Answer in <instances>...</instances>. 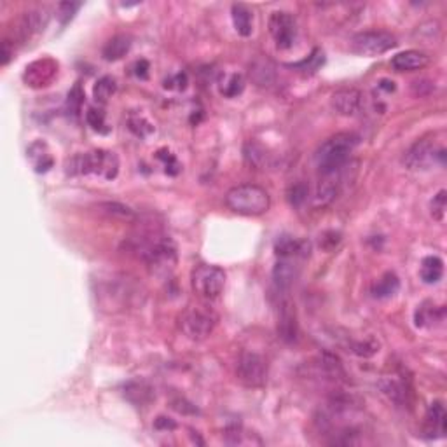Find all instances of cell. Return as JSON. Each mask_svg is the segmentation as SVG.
Listing matches in <instances>:
<instances>
[{
  "label": "cell",
  "mask_w": 447,
  "mask_h": 447,
  "mask_svg": "<svg viewBox=\"0 0 447 447\" xmlns=\"http://www.w3.org/2000/svg\"><path fill=\"white\" fill-rule=\"evenodd\" d=\"M269 34L278 49H290L297 39V21L287 11H275L269 16Z\"/></svg>",
  "instance_id": "30bf717a"
},
{
  "label": "cell",
  "mask_w": 447,
  "mask_h": 447,
  "mask_svg": "<svg viewBox=\"0 0 447 447\" xmlns=\"http://www.w3.org/2000/svg\"><path fill=\"white\" fill-rule=\"evenodd\" d=\"M419 276L426 285L439 284L444 276V261L437 255H428L421 261L419 266Z\"/></svg>",
  "instance_id": "603a6c76"
},
{
  "label": "cell",
  "mask_w": 447,
  "mask_h": 447,
  "mask_svg": "<svg viewBox=\"0 0 447 447\" xmlns=\"http://www.w3.org/2000/svg\"><path fill=\"white\" fill-rule=\"evenodd\" d=\"M154 426H156L157 430H175L177 428V423L173 421V419H170V417L159 416L156 419V423H154Z\"/></svg>",
  "instance_id": "f35d334b"
},
{
  "label": "cell",
  "mask_w": 447,
  "mask_h": 447,
  "mask_svg": "<svg viewBox=\"0 0 447 447\" xmlns=\"http://www.w3.org/2000/svg\"><path fill=\"white\" fill-rule=\"evenodd\" d=\"M404 164L407 170L413 172H423V170H430L433 164H446V149L437 146L430 138H421L417 140L413 147L404 156Z\"/></svg>",
  "instance_id": "8992f818"
},
{
  "label": "cell",
  "mask_w": 447,
  "mask_h": 447,
  "mask_svg": "<svg viewBox=\"0 0 447 447\" xmlns=\"http://www.w3.org/2000/svg\"><path fill=\"white\" fill-rule=\"evenodd\" d=\"M49 21V12L48 9L37 8V9H28V11L21 12L18 19L14 23V35L18 41H28L34 35L41 34L48 26Z\"/></svg>",
  "instance_id": "8fae6325"
},
{
  "label": "cell",
  "mask_w": 447,
  "mask_h": 447,
  "mask_svg": "<svg viewBox=\"0 0 447 447\" xmlns=\"http://www.w3.org/2000/svg\"><path fill=\"white\" fill-rule=\"evenodd\" d=\"M397 46L395 35L383 30L360 32L351 39V51L360 56H379Z\"/></svg>",
  "instance_id": "ba28073f"
},
{
  "label": "cell",
  "mask_w": 447,
  "mask_h": 447,
  "mask_svg": "<svg viewBox=\"0 0 447 447\" xmlns=\"http://www.w3.org/2000/svg\"><path fill=\"white\" fill-rule=\"evenodd\" d=\"M243 90H245V79H243L239 74L228 75V77L223 79L222 86H220V91H222V95H223V97H228V98L238 97V95L241 93Z\"/></svg>",
  "instance_id": "4316f807"
},
{
  "label": "cell",
  "mask_w": 447,
  "mask_h": 447,
  "mask_svg": "<svg viewBox=\"0 0 447 447\" xmlns=\"http://www.w3.org/2000/svg\"><path fill=\"white\" fill-rule=\"evenodd\" d=\"M278 335L281 341L287 344H292L299 337V325L295 310L290 301H281L278 306Z\"/></svg>",
  "instance_id": "5bb4252c"
},
{
  "label": "cell",
  "mask_w": 447,
  "mask_h": 447,
  "mask_svg": "<svg viewBox=\"0 0 447 447\" xmlns=\"http://www.w3.org/2000/svg\"><path fill=\"white\" fill-rule=\"evenodd\" d=\"M308 190L310 189H308V186H304V183H295V186H292L287 192L290 205L301 206L302 203L308 199Z\"/></svg>",
  "instance_id": "74e56055"
},
{
  "label": "cell",
  "mask_w": 447,
  "mask_h": 447,
  "mask_svg": "<svg viewBox=\"0 0 447 447\" xmlns=\"http://www.w3.org/2000/svg\"><path fill=\"white\" fill-rule=\"evenodd\" d=\"M11 56H12V52H11V42L4 41V42H2V65H4V67L9 63V60H11Z\"/></svg>",
  "instance_id": "b9f144b4"
},
{
  "label": "cell",
  "mask_w": 447,
  "mask_h": 447,
  "mask_svg": "<svg viewBox=\"0 0 447 447\" xmlns=\"http://www.w3.org/2000/svg\"><path fill=\"white\" fill-rule=\"evenodd\" d=\"M124 397L137 407H147L156 395L146 381H131L124 386Z\"/></svg>",
  "instance_id": "d6986e66"
},
{
  "label": "cell",
  "mask_w": 447,
  "mask_h": 447,
  "mask_svg": "<svg viewBox=\"0 0 447 447\" xmlns=\"http://www.w3.org/2000/svg\"><path fill=\"white\" fill-rule=\"evenodd\" d=\"M400 290V279L395 272H384L376 284L372 285V295L376 299H390Z\"/></svg>",
  "instance_id": "cb8c5ba5"
},
{
  "label": "cell",
  "mask_w": 447,
  "mask_h": 447,
  "mask_svg": "<svg viewBox=\"0 0 447 447\" xmlns=\"http://www.w3.org/2000/svg\"><path fill=\"white\" fill-rule=\"evenodd\" d=\"M358 146H360V137L357 133L344 131V133L332 135L315 152V164L321 175L337 172L346 166L348 159Z\"/></svg>",
  "instance_id": "6da1fadb"
},
{
  "label": "cell",
  "mask_w": 447,
  "mask_h": 447,
  "mask_svg": "<svg viewBox=\"0 0 447 447\" xmlns=\"http://www.w3.org/2000/svg\"><path fill=\"white\" fill-rule=\"evenodd\" d=\"M377 388L379 391L386 397L390 402H393L395 406H406L407 400H409V388L404 381L395 379V377H383L377 383Z\"/></svg>",
  "instance_id": "ac0fdd59"
},
{
  "label": "cell",
  "mask_w": 447,
  "mask_h": 447,
  "mask_svg": "<svg viewBox=\"0 0 447 447\" xmlns=\"http://www.w3.org/2000/svg\"><path fill=\"white\" fill-rule=\"evenodd\" d=\"M135 74H137L140 79H147V75H149V61L146 60L137 61V65H135Z\"/></svg>",
  "instance_id": "60d3db41"
},
{
  "label": "cell",
  "mask_w": 447,
  "mask_h": 447,
  "mask_svg": "<svg viewBox=\"0 0 447 447\" xmlns=\"http://www.w3.org/2000/svg\"><path fill=\"white\" fill-rule=\"evenodd\" d=\"M180 330L190 341H203L213 332L217 325V317L212 310L205 306H190L180 315Z\"/></svg>",
  "instance_id": "5b68a950"
},
{
  "label": "cell",
  "mask_w": 447,
  "mask_h": 447,
  "mask_svg": "<svg viewBox=\"0 0 447 447\" xmlns=\"http://www.w3.org/2000/svg\"><path fill=\"white\" fill-rule=\"evenodd\" d=\"M98 210L105 215L112 217V219H121V220H135L137 219V213L126 205H121L117 201H105L98 205Z\"/></svg>",
  "instance_id": "d4e9b609"
},
{
  "label": "cell",
  "mask_w": 447,
  "mask_h": 447,
  "mask_svg": "<svg viewBox=\"0 0 447 447\" xmlns=\"http://www.w3.org/2000/svg\"><path fill=\"white\" fill-rule=\"evenodd\" d=\"M128 128L140 138H147L149 135L154 133L152 124H150L146 117L140 116V114H131V116L128 117Z\"/></svg>",
  "instance_id": "83f0119b"
},
{
  "label": "cell",
  "mask_w": 447,
  "mask_h": 447,
  "mask_svg": "<svg viewBox=\"0 0 447 447\" xmlns=\"http://www.w3.org/2000/svg\"><path fill=\"white\" fill-rule=\"evenodd\" d=\"M236 376L245 386L261 388L268 381V364L259 353L245 351L236 366Z\"/></svg>",
  "instance_id": "9c48e42d"
},
{
  "label": "cell",
  "mask_w": 447,
  "mask_h": 447,
  "mask_svg": "<svg viewBox=\"0 0 447 447\" xmlns=\"http://www.w3.org/2000/svg\"><path fill=\"white\" fill-rule=\"evenodd\" d=\"M81 8V2H61V4H58V8H56V18H58L60 25H67L77 14V11Z\"/></svg>",
  "instance_id": "1f68e13d"
},
{
  "label": "cell",
  "mask_w": 447,
  "mask_h": 447,
  "mask_svg": "<svg viewBox=\"0 0 447 447\" xmlns=\"http://www.w3.org/2000/svg\"><path fill=\"white\" fill-rule=\"evenodd\" d=\"M361 93L355 88H344V90L335 91L330 98L332 108L341 116H355L361 108Z\"/></svg>",
  "instance_id": "9a60e30c"
},
{
  "label": "cell",
  "mask_w": 447,
  "mask_h": 447,
  "mask_svg": "<svg viewBox=\"0 0 447 447\" xmlns=\"http://www.w3.org/2000/svg\"><path fill=\"white\" fill-rule=\"evenodd\" d=\"M324 52L320 51V49H315L313 54L308 58V60L301 61V63H295L292 65V67L299 68V70H304V72H317L318 68H320V65L324 63Z\"/></svg>",
  "instance_id": "836d02e7"
},
{
  "label": "cell",
  "mask_w": 447,
  "mask_h": 447,
  "mask_svg": "<svg viewBox=\"0 0 447 447\" xmlns=\"http://www.w3.org/2000/svg\"><path fill=\"white\" fill-rule=\"evenodd\" d=\"M304 259L299 257H278L275 269H272V284L279 294L288 292V288L295 284L301 272V264Z\"/></svg>",
  "instance_id": "4fadbf2b"
},
{
  "label": "cell",
  "mask_w": 447,
  "mask_h": 447,
  "mask_svg": "<svg viewBox=\"0 0 447 447\" xmlns=\"http://www.w3.org/2000/svg\"><path fill=\"white\" fill-rule=\"evenodd\" d=\"M86 121L95 131L101 135H107L110 131V128L107 126V121H105V112L101 108H90L86 114Z\"/></svg>",
  "instance_id": "4dcf8cb0"
},
{
  "label": "cell",
  "mask_w": 447,
  "mask_h": 447,
  "mask_svg": "<svg viewBox=\"0 0 447 447\" xmlns=\"http://www.w3.org/2000/svg\"><path fill=\"white\" fill-rule=\"evenodd\" d=\"M430 58L421 51H404L395 54L391 58V67L395 68L397 72H414V70H421L428 65Z\"/></svg>",
  "instance_id": "e0dca14e"
},
{
  "label": "cell",
  "mask_w": 447,
  "mask_h": 447,
  "mask_svg": "<svg viewBox=\"0 0 447 447\" xmlns=\"http://www.w3.org/2000/svg\"><path fill=\"white\" fill-rule=\"evenodd\" d=\"M425 419H426L425 432L430 439H437V437L446 435L447 414H446V407H444L442 402L437 400V402L430 404Z\"/></svg>",
  "instance_id": "2e32d148"
},
{
  "label": "cell",
  "mask_w": 447,
  "mask_h": 447,
  "mask_svg": "<svg viewBox=\"0 0 447 447\" xmlns=\"http://www.w3.org/2000/svg\"><path fill=\"white\" fill-rule=\"evenodd\" d=\"M226 205L238 215L259 217L268 212L271 206V198L264 187L255 183H241L228 190Z\"/></svg>",
  "instance_id": "3957f363"
},
{
  "label": "cell",
  "mask_w": 447,
  "mask_h": 447,
  "mask_svg": "<svg viewBox=\"0 0 447 447\" xmlns=\"http://www.w3.org/2000/svg\"><path fill=\"white\" fill-rule=\"evenodd\" d=\"M56 75H58V61H54L52 58H41V60L26 65L23 81H25L26 86L39 90V88L49 86L56 79Z\"/></svg>",
  "instance_id": "7c38bea8"
},
{
  "label": "cell",
  "mask_w": 447,
  "mask_h": 447,
  "mask_svg": "<svg viewBox=\"0 0 447 447\" xmlns=\"http://www.w3.org/2000/svg\"><path fill=\"white\" fill-rule=\"evenodd\" d=\"M173 84H177V88H179V90H183L187 84L186 74H179V75H175L173 79H170V81H166L164 82V88H170V90H172Z\"/></svg>",
  "instance_id": "ab89813d"
},
{
  "label": "cell",
  "mask_w": 447,
  "mask_h": 447,
  "mask_svg": "<svg viewBox=\"0 0 447 447\" xmlns=\"http://www.w3.org/2000/svg\"><path fill=\"white\" fill-rule=\"evenodd\" d=\"M26 156H28L32 166H34V170L37 173L49 172L52 168V164H54V159H52L51 152H49V147L46 146L42 140L32 143V146L28 147V150H26Z\"/></svg>",
  "instance_id": "ffe728a7"
},
{
  "label": "cell",
  "mask_w": 447,
  "mask_h": 447,
  "mask_svg": "<svg viewBox=\"0 0 447 447\" xmlns=\"http://www.w3.org/2000/svg\"><path fill=\"white\" fill-rule=\"evenodd\" d=\"M82 101H84V93H82L81 84L77 82V84H75V86L70 90V93H68V100H67L68 110H70L72 114H75V116H77L79 110H81Z\"/></svg>",
  "instance_id": "8d00e7d4"
},
{
  "label": "cell",
  "mask_w": 447,
  "mask_h": 447,
  "mask_svg": "<svg viewBox=\"0 0 447 447\" xmlns=\"http://www.w3.org/2000/svg\"><path fill=\"white\" fill-rule=\"evenodd\" d=\"M117 91L116 79L110 77V75H105V77L98 79V82L93 88V97L95 100L100 101V103H105L108 101V98H112V95Z\"/></svg>",
  "instance_id": "484cf974"
},
{
  "label": "cell",
  "mask_w": 447,
  "mask_h": 447,
  "mask_svg": "<svg viewBox=\"0 0 447 447\" xmlns=\"http://www.w3.org/2000/svg\"><path fill=\"white\" fill-rule=\"evenodd\" d=\"M231 18L236 32L241 37L252 35V32H254V12L250 11L245 4H232Z\"/></svg>",
  "instance_id": "7402d4cb"
},
{
  "label": "cell",
  "mask_w": 447,
  "mask_h": 447,
  "mask_svg": "<svg viewBox=\"0 0 447 447\" xmlns=\"http://www.w3.org/2000/svg\"><path fill=\"white\" fill-rule=\"evenodd\" d=\"M130 49L131 39L128 35H114V37L105 42L103 49H101V56L107 61H117L121 58H124L130 52Z\"/></svg>",
  "instance_id": "44dd1931"
},
{
  "label": "cell",
  "mask_w": 447,
  "mask_h": 447,
  "mask_svg": "<svg viewBox=\"0 0 447 447\" xmlns=\"http://www.w3.org/2000/svg\"><path fill=\"white\" fill-rule=\"evenodd\" d=\"M379 88H381V90L388 91V93H391V91H395V82L386 81V79H384V81L379 82Z\"/></svg>",
  "instance_id": "7bdbcfd3"
},
{
  "label": "cell",
  "mask_w": 447,
  "mask_h": 447,
  "mask_svg": "<svg viewBox=\"0 0 447 447\" xmlns=\"http://www.w3.org/2000/svg\"><path fill=\"white\" fill-rule=\"evenodd\" d=\"M143 261L147 262L150 275L159 279H166L172 276L177 268V246L166 236H161L159 239L152 243L149 248L142 254Z\"/></svg>",
  "instance_id": "277c9868"
},
{
  "label": "cell",
  "mask_w": 447,
  "mask_h": 447,
  "mask_svg": "<svg viewBox=\"0 0 447 447\" xmlns=\"http://www.w3.org/2000/svg\"><path fill=\"white\" fill-rule=\"evenodd\" d=\"M65 172L70 177L95 175L103 180H114L119 173V157L116 152L103 149L75 154L65 164Z\"/></svg>",
  "instance_id": "7a4b0ae2"
},
{
  "label": "cell",
  "mask_w": 447,
  "mask_h": 447,
  "mask_svg": "<svg viewBox=\"0 0 447 447\" xmlns=\"http://www.w3.org/2000/svg\"><path fill=\"white\" fill-rule=\"evenodd\" d=\"M250 74L254 75V81L257 82L259 86H269L275 79V70H272L271 65L268 61H261V63H255L250 70Z\"/></svg>",
  "instance_id": "f1b7e54d"
},
{
  "label": "cell",
  "mask_w": 447,
  "mask_h": 447,
  "mask_svg": "<svg viewBox=\"0 0 447 447\" xmlns=\"http://www.w3.org/2000/svg\"><path fill=\"white\" fill-rule=\"evenodd\" d=\"M190 284H192V290L199 297L212 301L222 294L226 285V272L219 266L201 264L190 275Z\"/></svg>",
  "instance_id": "52a82bcc"
},
{
  "label": "cell",
  "mask_w": 447,
  "mask_h": 447,
  "mask_svg": "<svg viewBox=\"0 0 447 447\" xmlns=\"http://www.w3.org/2000/svg\"><path fill=\"white\" fill-rule=\"evenodd\" d=\"M351 351L358 357L369 358L372 355H376L379 351V344L376 343L374 339H367V341H357V343L351 344Z\"/></svg>",
  "instance_id": "d6a6232c"
},
{
  "label": "cell",
  "mask_w": 447,
  "mask_h": 447,
  "mask_svg": "<svg viewBox=\"0 0 447 447\" xmlns=\"http://www.w3.org/2000/svg\"><path fill=\"white\" fill-rule=\"evenodd\" d=\"M446 210H447V192L442 189L433 196L432 203H430V213H432V217L437 220V222H444V219H446Z\"/></svg>",
  "instance_id": "f546056e"
},
{
  "label": "cell",
  "mask_w": 447,
  "mask_h": 447,
  "mask_svg": "<svg viewBox=\"0 0 447 447\" xmlns=\"http://www.w3.org/2000/svg\"><path fill=\"white\" fill-rule=\"evenodd\" d=\"M157 157H159V159L164 163V172H166L168 175H177V173L180 172V163H179V159L175 157V154H172L170 150L163 149L157 152Z\"/></svg>",
  "instance_id": "e575fe53"
},
{
  "label": "cell",
  "mask_w": 447,
  "mask_h": 447,
  "mask_svg": "<svg viewBox=\"0 0 447 447\" xmlns=\"http://www.w3.org/2000/svg\"><path fill=\"white\" fill-rule=\"evenodd\" d=\"M252 437H254V433H246L241 428H232L226 433V442L231 444V446H246V444H254Z\"/></svg>",
  "instance_id": "d590c367"
}]
</instances>
